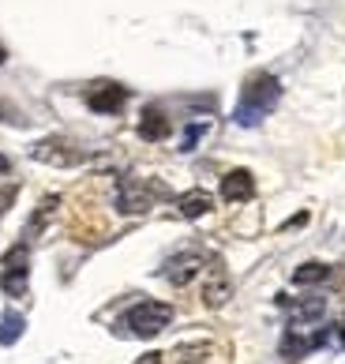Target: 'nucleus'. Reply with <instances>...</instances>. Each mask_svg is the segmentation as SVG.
I'll list each match as a JSON object with an SVG mask.
<instances>
[{"label": "nucleus", "instance_id": "obj_1", "mask_svg": "<svg viewBox=\"0 0 345 364\" xmlns=\"http://www.w3.org/2000/svg\"><path fill=\"white\" fill-rule=\"evenodd\" d=\"M278 98H282V83H278L270 72H256L244 83V90H241V102H236L233 120H236V124H244V128L259 124L263 117H270Z\"/></svg>", "mask_w": 345, "mask_h": 364}, {"label": "nucleus", "instance_id": "obj_2", "mask_svg": "<svg viewBox=\"0 0 345 364\" xmlns=\"http://www.w3.org/2000/svg\"><path fill=\"white\" fill-rule=\"evenodd\" d=\"M169 188L158 184V181H139V177H121V184H116V210L124 214H143L150 210L154 199H165Z\"/></svg>", "mask_w": 345, "mask_h": 364}, {"label": "nucleus", "instance_id": "obj_3", "mask_svg": "<svg viewBox=\"0 0 345 364\" xmlns=\"http://www.w3.org/2000/svg\"><path fill=\"white\" fill-rule=\"evenodd\" d=\"M172 319V308L162 304V301H139L131 312L124 316V327L136 334V338H154V334H162Z\"/></svg>", "mask_w": 345, "mask_h": 364}, {"label": "nucleus", "instance_id": "obj_4", "mask_svg": "<svg viewBox=\"0 0 345 364\" xmlns=\"http://www.w3.org/2000/svg\"><path fill=\"white\" fill-rule=\"evenodd\" d=\"M26 278H31V240H19L0 263V289L8 296H26Z\"/></svg>", "mask_w": 345, "mask_h": 364}, {"label": "nucleus", "instance_id": "obj_5", "mask_svg": "<svg viewBox=\"0 0 345 364\" xmlns=\"http://www.w3.org/2000/svg\"><path fill=\"white\" fill-rule=\"evenodd\" d=\"M327 342V331H315V334H304V327L300 323H293V327L285 331V338H282V357L293 364V360H300V357H308L312 349H319Z\"/></svg>", "mask_w": 345, "mask_h": 364}, {"label": "nucleus", "instance_id": "obj_6", "mask_svg": "<svg viewBox=\"0 0 345 364\" xmlns=\"http://www.w3.org/2000/svg\"><path fill=\"white\" fill-rule=\"evenodd\" d=\"M38 161H45V166H79V161H87L83 151H75L72 143H64V139H45V143H38L34 151H31Z\"/></svg>", "mask_w": 345, "mask_h": 364}, {"label": "nucleus", "instance_id": "obj_7", "mask_svg": "<svg viewBox=\"0 0 345 364\" xmlns=\"http://www.w3.org/2000/svg\"><path fill=\"white\" fill-rule=\"evenodd\" d=\"M207 267V255L203 252H184V255H172V259L165 263V278L172 282V286H188V282Z\"/></svg>", "mask_w": 345, "mask_h": 364}, {"label": "nucleus", "instance_id": "obj_8", "mask_svg": "<svg viewBox=\"0 0 345 364\" xmlns=\"http://www.w3.org/2000/svg\"><path fill=\"white\" fill-rule=\"evenodd\" d=\"M128 102V90L116 83H94L87 90V105L94 113H121V105Z\"/></svg>", "mask_w": 345, "mask_h": 364}, {"label": "nucleus", "instance_id": "obj_9", "mask_svg": "<svg viewBox=\"0 0 345 364\" xmlns=\"http://www.w3.org/2000/svg\"><path fill=\"white\" fill-rule=\"evenodd\" d=\"M251 196H256V181H251L248 169H233L221 177V199L225 203H244Z\"/></svg>", "mask_w": 345, "mask_h": 364}, {"label": "nucleus", "instance_id": "obj_10", "mask_svg": "<svg viewBox=\"0 0 345 364\" xmlns=\"http://www.w3.org/2000/svg\"><path fill=\"white\" fill-rule=\"evenodd\" d=\"M165 136H169V120H165V113L158 109V105H147V109H143V117H139V139L162 143Z\"/></svg>", "mask_w": 345, "mask_h": 364}, {"label": "nucleus", "instance_id": "obj_11", "mask_svg": "<svg viewBox=\"0 0 345 364\" xmlns=\"http://www.w3.org/2000/svg\"><path fill=\"white\" fill-rule=\"evenodd\" d=\"M229 293H233V282L225 278V271L214 263V267H210L207 286H203V301H207V308H221L225 301H229Z\"/></svg>", "mask_w": 345, "mask_h": 364}, {"label": "nucleus", "instance_id": "obj_12", "mask_svg": "<svg viewBox=\"0 0 345 364\" xmlns=\"http://www.w3.org/2000/svg\"><path fill=\"white\" fill-rule=\"evenodd\" d=\"M177 207H180L184 218H203V214L210 210V196L195 188V192H184V196L177 199Z\"/></svg>", "mask_w": 345, "mask_h": 364}, {"label": "nucleus", "instance_id": "obj_13", "mask_svg": "<svg viewBox=\"0 0 345 364\" xmlns=\"http://www.w3.org/2000/svg\"><path fill=\"white\" fill-rule=\"evenodd\" d=\"M23 338V316L19 312H4L0 316V346H11Z\"/></svg>", "mask_w": 345, "mask_h": 364}, {"label": "nucleus", "instance_id": "obj_14", "mask_svg": "<svg viewBox=\"0 0 345 364\" xmlns=\"http://www.w3.org/2000/svg\"><path fill=\"white\" fill-rule=\"evenodd\" d=\"M323 278H330V267H323V263H304L293 274L297 286H315V282H323Z\"/></svg>", "mask_w": 345, "mask_h": 364}, {"label": "nucleus", "instance_id": "obj_15", "mask_svg": "<svg viewBox=\"0 0 345 364\" xmlns=\"http://www.w3.org/2000/svg\"><path fill=\"white\" fill-rule=\"evenodd\" d=\"M203 132H207V124H195V128H188V136H184V143H180V151H192V146H195V139L203 136Z\"/></svg>", "mask_w": 345, "mask_h": 364}, {"label": "nucleus", "instance_id": "obj_16", "mask_svg": "<svg viewBox=\"0 0 345 364\" xmlns=\"http://www.w3.org/2000/svg\"><path fill=\"white\" fill-rule=\"evenodd\" d=\"M11 199H16V184H11V188H4V192H0V214H4V210L11 207Z\"/></svg>", "mask_w": 345, "mask_h": 364}, {"label": "nucleus", "instance_id": "obj_17", "mask_svg": "<svg viewBox=\"0 0 345 364\" xmlns=\"http://www.w3.org/2000/svg\"><path fill=\"white\" fill-rule=\"evenodd\" d=\"M136 364H162V353H147V357H139Z\"/></svg>", "mask_w": 345, "mask_h": 364}, {"label": "nucleus", "instance_id": "obj_18", "mask_svg": "<svg viewBox=\"0 0 345 364\" xmlns=\"http://www.w3.org/2000/svg\"><path fill=\"white\" fill-rule=\"evenodd\" d=\"M8 169H11V166H8V158H4V154H0V173H8Z\"/></svg>", "mask_w": 345, "mask_h": 364}, {"label": "nucleus", "instance_id": "obj_19", "mask_svg": "<svg viewBox=\"0 0 345 364\" xmlns=\"http://www.w3.org/2000/svg\"><path fill=\"white\" fill-rule=\"evenodd\" d=\"M341 342H345V323H341Z\"/></svg>", "mask_w": 345, "mask_h": 364}]
</instances>
